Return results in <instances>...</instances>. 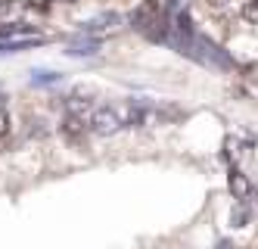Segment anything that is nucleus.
<instances>
[{"mask_svg": "<svg viewBox=\"0 0 258 249\" xmlns=\"http://www.w3.org/2000/svg\"><path fill=\"white\" fill-rule=\"evenodd\" d=\"M118 128H124V119H121V109L118 106H100L90 112V131L94 134H115Z\"/></svg>", "mask_w": 258, "mask_h": 249, "instance_id": "obj_1", "label": "nucleus"}, {"mask_svg": "<svg viewBox=\"0 0 258 249\" xmlns=\"http://www.w3.org/2000/svg\"><path fill=\"white\" fill-rule=\"evenodd\" d=\"M156 106L153 103H146V100H131V103H124L121 106V119H124V128H143V125H150L156 119Z\"/></svg>", "mask_w": 258, "mask_h": 249, "instance_id": "obj_2", "label": "nucleus"}, {"mask_svg": "<svg viewBox=\"0 0 258 249\" xmlns=\"http://www.w3.org/2000/svg\"><path fill=\"white\" fill-rule=\"evenodd\" d=\"M59 131H62V137H66V140L78 143L84 134L90 131V116H72V112H66V119H62Z\"/></svg>", "mask_w": 258, "mask_h": 249, "instance_id": "obj_3", "label": "nucleus"}, {"mask_svg": "<svg viewBox=\"0 0 258 249\" xmlns=\"http://www.w3.org/2000/svg\"><path fill=\"white\" fill-rule=\"evenodd\" d=\"M66 112H72V116H90L94 112V103H90L87 93H72V97H66Z\"/></svg>", "mask_w": 258, "mask_h": 249, "instance_id": "obj_4", "label": "nucleus"}, {"mask_svg": "<svg viewBox=\"0 0 258 249\" xmlns=\"http://www.w3.org/2000/svg\"><path fill=\"white\" fill-rule=\"evenodd\" d=\"M121 19H118V13H103V16H97V19H90V22L84 25V34H97V31H106V28H112V25H118Z\"/></svg>", "mask_w": 258, "mask_h": 249, "instance_id": "obj_5", "label": "nucleus"}, {"mask_svg": "<svg viewBox=\"0 0 258 249\" xmlns=\"http://www.w3.org/2000/svg\"><path fill=\"white\" fill-rule=\"evenodd\" d=\"M249 178L243 175V171H236V168H230V193L236 196V200H246L249 196Z\"/></svg>", "mask_w": 258, "mask_h": 249, "instance_id": "obj_6", "label": "nucleus"}, {"mask_svg": "<svg viewBox=\"0 0 258 249\" xmlns=\"http://www.w3.org/2000/svg\"><path fill=\"white\" fill-rule=\"evenodd\" d=\"M100 50V37H87V41H75V44H69V56H94Z\"/></svg>", "mask_w": 258, "mask_h": 249, "instance_id": "obj_7", "label": "nucleus"}, {"mask_svg": "<svg viewBox=\"0 0 258 249\" xmlns=\"http://www.w3.org/2000/svg\"><path fill=\"white\" fill-rule=\"evenodd\" d=\"M44 37H25V41H4L0 44V53H22V50H31V47H41Z\"/></svg>", "mask_w": 258, "mask_h": 249, "instance_id": "obj_8", "label": "nucleus"}, {"mask_svg": "<svg viewBox=\"0 0 258 249\" xmlns=\"http://www.w3.org/2000/svg\"><path fill=\"white\" fill-rule=\"evenodd\" d=\"M28 10V0H0V19H19Z\"/></svg>", "mask_w": 258, "mask_h": 249, "instance_id": "obj_9", "label": "nucleus"}, {"mask_svg": "<svg viewBox=\"0 0 258 249\" xmlns=\"http://www.w3.org/2000/svg\"><path fill=\"white\" fill-rule=\"evenodd\" d=\"M249 218H252L249 206H246V203H239L233 212H230V227H246V224H249Z\"/></svg>", "mask_w": 258, "mask_h": 249, "instance_id": "obj_10", "label": "nucleus"}, {"mask_svg": "<svg viewBox=\"0 0 258 249\" xmlns=\"http://www.w3.org/2000/svg\"><path fill=\"white\" fill-rule=\"evenodd\" d=\"M59 72H31V84H56Z\"/></svg>", "mask_w": 258, "mask_h": 249, "instance_id": "obj_11", "label": "nucleus"}, {"mask_svg": "<svg viewBox=\"0 0 258 249\" xmlns=\"http://www.w3.org/2000/svg\"><path fill=\"white\" fill-rule=\"evenodd\" d=\"M243 19L249 25H258V0H246L243 4Z\"/></svg>", "mask_w": 258, "mask_h": 249, "instance_id": "obj_12", "label": "nucleus"}, {"mask_svg": "<svg viewBox=\"0 0 258 249\" xmlns=\"http://www.w3.org/2000/svg\"><path fill=\"white\" fill-rule=\"evenodd\" d=\"M13 34H31L28 25H0V37H13Z\"/></svg>", "mask_w": 258, "mask_h": 249, "instance_id": "obj_13", "label": "nucleus"}, {"mask_svg": "<svg viewBox=\"0 0 258 249\" xmlns=\"http://www.w3.org/2000/svg\"><path fill=\"white\" fill-rule=\"evenodd\" d=\"M50 7H53V0H28L31 13H50Z\"/></svg>", "mask_w": 258, "mask_h": 249, "instance_id": "obj_14", "label": "nucleus"}, {"mask_svg": "<svg viewBox=\"0 0 258 249\" xmlns=\"http://www.w3.org/2000/svg\"><path fill=\"white\" fill-rule=\"evenodd\" d=\"M7 134H10V116L0 109V137H7Z\"/></svg>", "mask_w": 258, "mask_h": 249, "instance_id": "obj_15", "label": "nucleus"}, {"mask_svg": "<svg viewBox=\"0 0 258 249\" xmlns=\"http://www.w3.org/2000/svg\"><path fill=\"white\" fill-rule=\"evenodd\" d=\"M209 7H227V4H233V0H206Z\"/></svg>", "mask_w": 258, "mask_h": 249, "instance_id": "obj_16", "label": "nucleus"}, {"mask_svg": "<svg viewBox=\"0 0 258 249\" xmlns=\"http://www.w3.org/2000/svg\"><path fill=\"white\" fill-rule=\"evenodd\" d=\"M218 249H233V243H230V240H221V243H218Z\"/></svg>", "mask_w": 258, "mask_h": 249, "instance_id": "obj_17", "label": "nucleus"}, {"mask_svg": "<svg viewBox=\"0 0 258 249\" xmlns=\"http://www.w3.org/2000/svg\"><path fill=\"white\" fill-rule=\"evenodd\" d=\"M66 4H72V0H66Z\"/></svg>", "mask_w": 258, "mask_h": 249, "instance_id": "obj_18", "label": "nucleus"}, {"mask_svg": "<svg viewBox=\"0 0 258 249\" xmlns=\"http://www.w3.org/2000/svg\"><path fill=\"white\" fill-rule=\"evenodd\" d=\"M168 4H174V0H168Z\"/></svg>", "mask_w": 258, "mask_h": 249, "instance_id": "obj_19", "label": "nucleus"}]
</instances>
